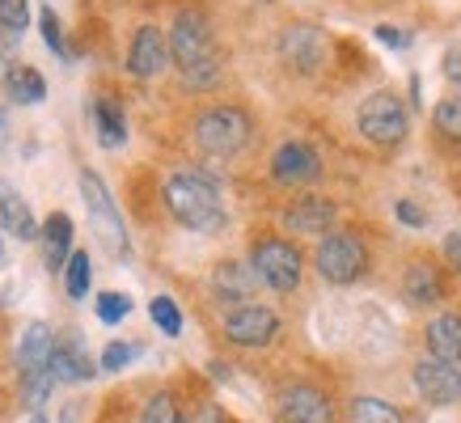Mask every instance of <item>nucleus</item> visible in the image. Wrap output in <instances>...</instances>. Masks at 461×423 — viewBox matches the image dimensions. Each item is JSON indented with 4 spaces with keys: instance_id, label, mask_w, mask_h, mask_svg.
I'll return each mask as SVG.
<instances>
[{
    "instance_id": "22",
    "label": "nucleus",
    "mask_w": 461,
    "mask_h": 423,
    "mask_svg": "<svg viewBox=\"0 0 461 423\" xmlns=\"http://www.w3.org/2000/svg\"><path fill=\"white\" fill-rule=\"evenodd\" d=\"M5 85H9V98L22 102V106H34V102L47 98V81H42L34 68H26V64H17V68L5 72Z\"/></svg>"
},
{
    "instance_id": "14",
    "label": "nucleus",
    "mask_w": 461,
    "mask_h": 423,
    "mask_svg": "<svg viewBox=\"0 0 461 423\" xmlns=\"http://www.w3.org/2000/svg\"><path fill=\"white\" fill-rule=\"evenodd\" d=\"M271 174H276V183H313L321 174V161L309 144L293 140V144H280V148H276Z\"/></svg>"
},
{
    "instance_id": "8",
    "label": "nucleus",
    "mask_w": 461,
    "mask_h": 423,
    "mask_svg": "<svg viewBox=\"0 0 461 423\" xmlns=\"http://www.w3.org/2000/svg\"><path fill=\"white\" fill-rule=\"evenodd\" d=\"M280 335V318L267 310V305H238V310L224 318V338L238 343V347H267L271 338Z\"/></svg>"
},
{
    "instance_id": "4",
    "label": "nucleus",
    "mask_w": 461,
    "mask_h": 423,
    "mask_svg": "<svg viewBox=\"0 0 461 423\" xmlns=\"http://www.w3.org/2000/svg\"><path fill=\"white\" fill-rule=\"evenodd\" d=\"M313 267L326 284H356L368 271V250H364V241L356 233H326L313 254Z\"/></svg>"
},
{
    "instance_id": "34",
    "label": "nucleus",
    "mask_w": 461,
    "mask_h": 423,
    "mask_svg": "<svg viewBox=\"0 0 461 423\" xmlns=\"http://www.w3.org/2000/svg\"><path fill=\"white\" fill-rule=\"evenodd\" d=\"M445 76L461 89V42H457V47H448V56H445Z\"/></svg>"
},
{
    "instance_id": "19",
    "label": "nucleus",
    "mask_w": 461,
    "mask_h": 423,
    "mask_svg": "<svg viewBox=\"0 0 461 423\" xmlns=\"http://www.w3.org/2000/svg\"><path fill=\"white\" fill-rule=\"evenodd\" d=\"M39 238H42V263H47V271H59L72 254V220L64 212H51L47 225L39 229Z\"/></svg>"
},
{
    "instance_id": "38",
    "label": "nucleus",
    "mask_w": 461,
    "mask_h": 423,
    "mask_svg": "<svg viewBox=\"0 0 461 423\" xmlns=\"http://www.w3.org/2000/svg\"><path fill=\"white\" fill-rule=\"evenodd\" d=\"M195 423H224V415H221V407H203L195 415Z\"/></svg>"
},
{
    "instance_id": "16",
    "label": "nucleus",
    "mask_w": 461,
    "mask_h": 423,
    "mask_svg": "<svg viewBox=\"0 0 461 423\" xmlns=\"http://www.w3.org/2000/svg\"><path fill=\"white\" fill-rule=\"evenodd\" d=\"M402 296L411 301V305H436V301L445 296V280H440L436 263L415 258V263L406 267V275H402Z\"/></svg>"
},
{
    "instance_id": "40",
    "label": "nucleus",
    "mask_w": 461,
    "mask_h": 423,
    "mask_svg": "<svg viewBox=\"0 0 461 423\" xmlns=\"http://www.w3.org/2000/svg\"><path fill=\"white\" fill-rule=\"evenodd\" d=\"M0 131H5V114H0Z\"/></svg>"
},
{
    "instance_id": "10",
    "label": "nucleus",
    "mask_w": 461,
    "mask_h": 423,
    "mask_svg": "<svg viewBox=\"0 0 461 423\" xmlns=\"http://www.w3.org/2000/svg\"><path fill=\"white\" fill-rule=\"evenodd\" d=\"M276 410H280V423H335V407L318 385H288Z\"/></svg>"
},
{
    "instance_id": "15",
    "label": "nucleus",
    "mask_w": 461,
    "mask_h": 423,
    "mask_svg": "<svg viewBox=\"0 0 461 423\" xmlns=\"http://www.w3.org/2000/svg\"><path fill=\"white\" fill-rule=\"evenodd\" d=\"M166 64H169L166 34L157 26H140L136 39H131V51H127V68L136 72V76H157Z\"/></svg>"
},
{
    "instance_id": "18",
    "label": "nucleus",
    "mask_w": 461,
    "mask_h": 423,
    "mask_svg": "<svg viewBox=\"0 0 461 423\" xmlns=\"http://www.w3.org/2000/svg\"><path fill=\"white\" fill-rule=\"evenodd\" d=\"M0 229H5V233H14L17 241H34V238H39L34 212L26 208V199L17 195L9 183H0Z\"/></svg>"
},
{
    "instance_id": "12",
    "label": "nucleus",
    "mask_w": 461,
    "mask_h": 423,
    "mask_svg": "<svg viewBox=\"0 0 461 423\" xmlns=\"http://www.w3.org/2000/svg\"><path fill=\"white\" fill-rule=\"evenodd\" d=\"M280 51L296 72H313L326 59V34L318 26H288L280 39Z\"/></svg>"
},
{
    "instance_id": "21",
    "label": "nucleus",
    "mask_w": 461,
    "mask_h": 423,
    "mask_svg": "<svg viewBox=\"0 0 461 423\" xmlns=\"http://www.w3.org/2000/svg\"><path fill=\"white\" fill-rule=\"evenodd\" d=\"M51 347H56V335L47 322H30L22 330V343H17V364L22 373H34V368H47L51 360Z\"/></svg>"
},
{
    "instance_id": "29",
    "label": "nucleus",
    "mask_w": 461,
    "mask_h": 423,
    "mask_svg": "<svg viewBox=\"0 0 461 423\" xmlns=\"http://www.w3.org/2000/svg\"><path fill=\"white\" fill-rule=\"evenodd\" d=\"M51 385H56L51 368H34V373H22V390H26V402H30V407H39L42 398L51 394Z\"/></svg>"
},
{
    "instance_id": "23",
    "label": "nucleus",
    "mask_w": 461,
    "mask_h": 423,
    "mask_svg": "<svg viewBox=\"0 0 461 423\" xmlns=\"http://www.w3.org/2000/svg\"><path fill=\"white\" fill-rule=\"evenodd\" d=\"M94 119H98V140L106 148H119L127 140V127H123V111H119V102L111 98H98L94 102Z\"/></svg>"
},
{
    "instance_id": "17",
    "label": "nucleus",
    "mask_w": 461,
    "mask_h": 423,
    "mask_svg": "<svg viewBox=\"0 0 461 423\" xmlns=\"http://www.w3.org/2000/svg\"><path fill=\"white\" fill-rule=\"evenodd\" d=\"M47 368H51V377H56V381H89V377H94V360H89V352H85L81 338L56 343V347H51Z\"/></svg>"
},
{
    "instance_id": "37",
    "label": "nucleus",
    "mask_w": 461,
    "mask_h": 423,
    "mask_svg": "<svg viewBox=\"0 0 461 423\" xmlns=\"http://www.w3.org/2000/svg\"><path fill=\"white\" fill-rule=\"evenodd\" d=\"M377 39L390 42V47H406V34L402 30H390V26H377Z\"/></svg>"
},
{
    "instance_id": "32",
    "label": "nucleus",
    "mask_w": 461,
    "mask_h": 423,
    "mask_svg": "<svg viewBox=\"0 0 461 423\" xmlns=\"http://www.w3.org/2000/svg\"><path fill=\"white\" fill-rule=\"evenodd\" d=\"M39 26H42V39H47V47L56 51V56H68V47H64V34H59V22L51 9H42L39 14Z\"/></svg>"
},
{
    "instance_id": "30",
    "label": "nucleus",
    "mask_w": 461,
    "mask_h": 423,
    "mask_svg": "<svg viewBox=\"0 0 461 423\" xmlns=\"http://www.w3.org/2000/svg\"><path fill=\"white\" fill-rule=\"evenodd\" d=\"M127 313H131V301H127L123 292H102V296H98V318H102L106 326L123 322Z\"/></svg>"
},
{
    "instance_id": "5",
    "label": "nucleus",
    "mask_w": 461,
    "mask_h": 423,
    "mask_svg": "<svg viewBox=\"0 0 461 423\" xmlns=\"http://www.w3.org/2000/svg\"><path fill=\"white\" fill-rule=\"evenodd\" d=\"M250 267L254 275L267 284V288H276V292H293L296 284H301V271H305V258L296 250L288 238H263L254 246L250 254Z\"/></svg>"
},
{
    "instance_id": "28",
    "label": "nucleus",
    "mask_w": 461,
    "mask_h": 423,
    "mask_svg": "<svg viewBox=\"0 0 461 423\" xmlns=\"http://www.w3.org/2000/svg\"><path fill=\"white\" fill-rule=\"evenodd\" d=\"M140 423H182V415H178V402H174V394H153L149 402H144V410H140Z\"/></svg>"
},
{
    "instance_id": "11",
    "label": "nucleus",
    "mask_w": 461,
    "mask_h": 423,
    "mask_svg": "<svg viewBox=\"0 0 461 423\" xmlns=\"http://www.w3.org/2000/svg\"><path fill=\"white\" fill-rule=\"evenodd\" d=\"M254 288H258V275H254V267L241 263V258H224L221 267L212 271V292H216V301H224V305H250Z\"/></svg>"
},
{
    "instance_id": "26",
    "label": "nucleus",
    "mask_w": 461,
    "mask_h": 423,
    "mask_svg": "<svg viewBox=\"0 0 461 423\" xmlns=\"http://www.w3.org/2000/svg\"><path fill=\"white\" fill-rule=\"evenodd\" d=\"M432 123H436V131H440L445 140H457L461 144V94H453V98H445L440 106H436Z\"/></svg>"
},
{
    "instance_id": "39",
    "label": "nucleus",
    "mask_w": 461,
    "mask_h": 423,
    "mask_svg": "<svg viewBox=\"0 0 461 423\" xmlns=\"http://www.w3.org/2000/svg\"><path fill=\"white\" fill-rule=\"evenodd\" d=\"M30 423H47V419H42V415H34V419H30Z\"/></svg>"
},
{
    "instance_id": "27",
    "label": "nucleus",
    "mask_w": 461,
    "mask_h": 423,
    "mask_svg": "<svg viewBox=\"0 0 461 423\" xmlns=\"http://www.w3.org/2000/svg\"><path fill=\"white\" fill-rule=\"evenodd\" d=\"M149 313H153V322L161 335H182V310L169 301V296H153V305H149Z\"/></svg>"
},
{
    "instance_id": "2",
    "label": "nucleus",
    "mask_w": 461,
    "mask_h": 423,
    "mask_svg": "<svg viewBox=\"0 0 461 423\" xmlns=\"http://www.w3.org/2000/svg\"><path fill=\"white\" fill-rule=\"evenodd\" d=\"M166 208L174 212L178 225L195 229V233L224 229V203L203 174H174L166 183Z\"/></svg>"
},
{
    "instance_id": "20",
    "label": "nucleus",
    "mask_w": 461,
    "mask_h": 423,
    "mask_svg": "<svg viewBox=\"0 0 461 423\" xmlns=\"http://www.w3.org/2000/svg\"><path fill=\"white\" fill-rule=\"evenodd\" d=\"M428 347H432L436 360H448V364H461V313H440L428 322Z\"/></svg>"
},
{
    "instance_id": "13",
    "label": "nucleus",
    "mask_w": 461,
    "mask_h": 423,
    "mask_svg": "<svg viewBox=\"0 0 461 423\" xmlns=\"http://www.w3.org/2000/svg\"><path fill=\"white\" fill-rule=\"evenodd\" d=\"M335 216L339 208L326 195H301L284 208V229H293V233H326L335 225Z\"/></svg>"
},
{
    "instance_id": "6",
    "label": "nucleus",
    "mask_w": 461,
    "mask_h": 423,
    "mask_svg": "<svg viewBox=\"0 0 461 423\" xmlns=\"http://www.w3.org/2000/svg\"><path fill=\"white\" fill-rule=\"evenodd\" d=\"M81 195H85V208H89V220H94V229H98V238L106 241L114 254H127L123 216H119L111 191H106V183H102L94 169H85V174H81Z\"/></svg>"
},
{
    "instance_id": "36",
    "label": "nucleus",
    "mask_w": 461,
    "mask_h": 423,
    "mask_svg": "<svg viewBox=\"0 0 461 423\" xmlns=\"http://www.w3.org/2000/svg\"><path fill=\"white\" fill-rule=\"evenodd\" d=\"M445 258L461 271V233H448V238H445Z\"/></svg>"
},
{
    "instance_id": "35",
    "label": "nucleus",
    "mask_w": 461,
    "mask_h": 423,
    "mask_svg": "<svg viewBox=\"0 0 461 423\" xmlns=\"http://www.w3.org/2000/svg\"><path fill=\"white\" fill-rule=\"evenodd\" d=\"M398 216H402L406 225H420V229H423V220H428V216H423V212L415 208L411 199H402V203H398Z\"/></svg>"
},
{
    "instance_id": "3",
    "label": "nucleus",
    "mask_w": 461,
    "mask_h": 423,
    "mask_svg": "<svg viewBox=\"0 0 461 423\" xmlns=\"http://www.w3.org/2000/svg\"><path fill=\"white\" fill-rule=\"evenodd\" d=\"M195 140L208 157H233L250 144V114L238 106H212L195 119Z\"/></svg>"
},
{
    "instance_id": "25",
    "label": "nucleus",
    "mask_w": 461,
    "mask_h": 423,
    "mask_svg": "<svg viewBox=\"0 0 461 423\" xmlns=\"http://www.w3.org/2000/svg\"><path fill=\"white\" fill-rule=\"evenodd\" d=\"M89 254L85 250H72L68 263H64V284H68V296L72 301H85V292H89Z\"/></svg>"
},
{
    "instance_id": "9",
    "label": "nucleus",
    "mask_w": 461,
    "mask_h": 423,
    "mask_svg": "<svg viewBox=\"0 0 461 423\" xmlns=\"http://www.w3.org/2000/svg\"><path fill=\"white\" fill-rule=\"evenodd\" d=\"M415 390H420L432 407H453L461 398V364H448V360H420L415 364Z\"/></svg>"
},
{
    "instance_id": "31",
    "label": "nucleus",
    "mask_w": 461,
    "mask_h": 423,
    "mask_svg": "<svg viewBox=\"0 0 461 423\" xmlns=\"http://www.w3.org/2000/svg\"><path fill=\"white\" fill-rule=\"evenodd\" d=\"M0 26H9V34H22L30 26L26 0H0Z\"/></svg>"
},
{
    "instance_id": "24",
    "label": "nucleus",
    "mask_w": 461,
    "mask_h": 423,
    "mask_svg": "<svg viewBox=\"0 0 461 423\" xmlns=\"http://www.w3.org/2000/svg\"><path fill=\"white\" fill-rule=\"evenodd\" d=\"M348 423H406V419H402V410L390 407V402H381L373 394H360V398H351Z\"/></svg>"
},
{
    "instance_id": "33",
    "label": "nucleus",
    "mask_w": 461,
    "mask_h": 423,
    "mask_svg": "<svg viewBox=\"0 0 461 423\" xmlns=\"http://www.w3.org/2000/svg\"><path fill=\"white\" fill-rule=\"evenodd\" d=\"M136 356V347L131 343H106V352H102V368H111V373H119V368H127V360Z\"/></svg>"
},
{
    "instance_id": "7",
    "label": "nucleus",
    "mask_w": 461,
    "mask_h": 423,
    "mask_svg": "<svg viewBox=\"0 0 461 423\" xmlns=\"http://www.w3.org/2000/svg\"><path fill=\"white\" fill-rule=\"evenodd\" d=\"M360 136L373 144H398L406 136V106L393 94H368L360 102Z\"/></svg>"
},
{
    "instance_id": "1",
    "label": "nucleus",
    "mask_w": 461,
    "mask_h": 423,
    "mask_svg": "<svg viewBox=\"0 0 461 423\" xmlns=\"http://www.w3.org/2000/svg\"><path fill=\"white\" fill-rule=\"evenodd\" d=\"M169 59L178 64L182 81L191 89H208L221 72V51H216V39H212L208 17L195 14V9H182L174 17V30H169Z\"/></svg>"
}]
</instances>
